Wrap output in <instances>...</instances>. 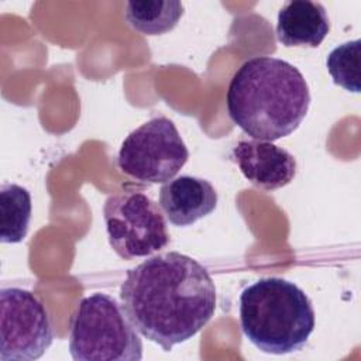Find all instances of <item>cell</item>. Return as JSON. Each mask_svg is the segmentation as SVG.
<instances>
[{"label":"cell","mask_w":361,"mask_h":361,"mask_svg":"<svg viewBox=\"0 0 361 361\" xmlns=\"http://www.w3.org/2000/svg\"><path fill=\"white\" fill-rule=\"evenodd\" d=\"M120 299L135 330L169 351L209 323L216 310V286L200 262L171 251L128 269Z\"/></svg>","instance_id":"6da1fadb"},{"label":"cell","mask_w":361,"mask_h":361,"mask_svg":"<svg viewBox=\"0 0 361 361\" xmlns=\"http://www.w3.org/2000/svg\"><path fill=\"white\" fill-rule=\"evenodd\" d=\"M360 39L344 42L336 47L326 61L327 71L334 83L354 93L360 92Z\"/></svg>","instance_id":"4fadbf2b"},{"label":"cell","mask_w":361,"mask_h":361,"mask_svg":"<svg viewBox=\"0 0 361 361\" xmlns=\"http://www.w3.org/2000/svg\"><path fill=\"white\" fill-rule=\"evenodd\" d=\"M226 102L230 118L245 134L272 142L300 126L310 106V92L292 63L254 56L233 75Z\"/></svg>","instance_id":"7a4b0ae2"},{"label":"cell","mask_w":361,"mask_h":361,"mask_svg":"<svg viewBox=\"0 0 361 361\" xmlns=\"http://www.w3.org/2000/svg\"><path fill=\"white\" fill-rule=\"evenodd\" d=\"M233 158L241 173L264 190L283 188L296 175L295 157L271 141L241 140L233 149Z\"/></svg>","instance_id":"ba28073f"},{"label":"cell","mask_w":361,"mask_h":361,"mask_svg":"<svg viewBox=\"0 0 361 361\" xmlns=\"http://www.w3.org/2000/svg\"><path fill=\"white\" fill-rule=\"evenodd\" d=\"M54 340L52 323L44 303L31 290H0V360H38Z\"/></svg>","instance_id":"52a82bcc"},{"label":"cell","mask_w":361,"mask_h":361,"mask_svg":"<svg viewBox=\"0 0 361 361\" xmlns=\"http://www.w3.org/2000/svg\"><path fill=\"white\" fill-rule=\"evenodd\" d=\"M330 31L326 8L310 0H292L278 13L276 37L285 47H319Z\"/></svg>","instance_id":"30bf717a"},{"label":"cell","mask_w":361,"mask_h":361,"mask_svg":"<svg viewBox=\"0 0 361 361\" xmlns=\"http://www.w3.org/2000/svg\"><path fill=\"white\" fill-rule=\"evenodd\" d=\"M217 192L202 178L180 175L165 182L159 190V207L166 219L185 227L210 214L217 206Z\"/></svg>","instance_id":"9c48e42d"},{"label":"cell","mask_w":361,"mask_h":361,"mask_svg":"<svg viewBox=\"0 0 361 361\" xmlns=\"http://www.w3.org/2000/svg\"><path fill=\"white\" fill-rule=\"evenodd\" d=\"M103 219L116 254L124 259L148 257L169 243L158 204L141 192H120L106 199Z\"/></svg>","instance_id":"5b68a950"},{"label":"cell","mask_w":361,"mask_h":361,"mask_svg":"<svg viewBox=\"0 0 361 361\" xmlns=\"http://www.w3.org/2000/svg\"><path fill=\"white\" fill-rule=\"evenodd\" d=\"M69 353L75 361H140L142 343L118 302L96 292L72 314Z\"/></svg>","instance_id":"277c9868"},{"label":"cell","mask_w":361,"mask_h":361,"mask_svg":"<svg viewBox=\"0 0 361 361\" xmlns=\"http://www.w3.org/2000/svg\"><path fill=\"white\" fill-rule=\"evenodd\" d=\"M179 0L127 1L124 17L130 27L145 35H161L176 27L183 16Z\"/></svg>","instance_id":"8fae6325"},{"label":"cell","mask_w":361,"mask_h":361,"mask_svg":"<svg viewBox=\"0 0 361 361\" xmlns=\"http://www.w3.org/2000/svg\"><path fill=\"white\" fill-rule=\"evenodd\" d=\"M244 336L261 351H299L314 329V310L307 295L293 282L268 276L248 285L240 295Z\"/></svg>","instance_id":"3957f363"},{"label":"cell","mask_w":361,"mask_h":361,"mask_svg":"<svg viewBox=\"0 0 361 361\" xmlns=\"http://www.w3.org/2000/svg\"><path fill=\"white\" fill-rule=\"evenodd\" d=\"M31 220V195L16 183L0 189V241L20 243L28 233Z\"/></svg>","instance_id":"7c38bea8"},{"label":"cell","mask_w":361,"mask_h":361,"mask_svg":"<svg viewBox=\"0 0 361 361\" xmlns=\"http://www.w3.org/2000/svg\"><path fill=\"white\" fill-rule=\"evenodd\" d=\"M189 151L173 121L158 116L133 130L123 141L117 164L128 176L147 183H165L183 168Z\"/></svg>","instance_id":"8992f818"}]
</instances>
